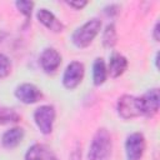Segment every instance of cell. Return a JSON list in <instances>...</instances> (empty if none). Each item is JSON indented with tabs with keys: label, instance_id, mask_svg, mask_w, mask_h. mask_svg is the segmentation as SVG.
<instances>
[{
	"label": "cell",
	"instance_id": "obj_1",
	"mask_svg": "<svg viewBox=\"0 0 160 160\" xmlns=\"http://www.w3.org/2000/svg\"><path fill=\"white\" fill-rule=\"evenodd\" d=\"M112 149V140L110 132L101 128L99 129L90 142L88 160H108Z\"/></svg>",
	"mask_w": 160,
	"mask_h": 160
},
{
	"label": "cell",
	"instance_id": "obj_2",
	"mask_svg": "<svg viewBox=\"0 0 160 160\" xmlns=\"http://www.w3.org/2000/svg\"><path fill=\"white\" fill-rule=\"evenodd\" d=\"M100 29H101V21L96 18H92L72 32L71 41L76 48L84 49L92 42L95 36L100 32Z\"/></svg>",
	"mask_w": 160,
	"mask_h": 160
},
{
	"label": "cell",
	"instance_id": "obj_3",
	"mask_svg": "<svg viewBox=\"0 0 160 160\" xmlns=\"http://www.w3.org/2000/svg\"><path fill=\"white\" fill-rule=\"evenodd\" d=\"M146 141L142 132L135 131L128 135L125 140V154L126 160H141L145 152Z\"/></svg>",
	"mask_w": 160,
	"mask_h": 160
},
{
	"label": "cell",
	"instance_id": "obj_4",
	"mask_svg": "<svg viewBox=\"0 0 160 160\" xmlns=\"http://www.w3.org/2000/svg\"><path fill=\"white\" fill-rule=\"evenodd\" d=\"M34 121L44 135L52 131L55 121V108L52 105H41L34 111Z\"/></svg>",
	"mask_w": 160,
	"mask_h": 160
},
{
	"label": "cell",
	"instance_id": "obj_5",
	"mask_svg": "<svg viewBox=\"0 0 160 160\" xmlns=\"http://www.w3.org/2000/svg\"><path fill=\"white\" fill-rule=\"evenodd\" d=\"M116 110H118L119 116L124 120H129V119L140 116L141 111H140L139 98L128 95V94L120 96L118 100V104H116Z\"/></svg>",
	"mask_w": 160,
	"mask_h": 160
},
{
	"label": "cell",
	"instance_id": "obj_6",
	"mask_svg": "<svg viewBox=\"0 0 160 160\" xmlns=\"http://www.w3.org/2000/svg\"><path fill=\"white\" fill-rule=\"evenodd\" d=\"M139 102H140V111L142 116L152 118L154 115H156L160 105L159 89L158 88L149 89L146 92H144L139 98Z\"/></svg>",
	"mask_w": 160,
	"mask_h": 160
},
{
	"label": "cell",
	"instance_id": "obj_7",
	"mask_svg": "<svg viewBox=\"0 0 160 160\" xmlns=\"http://www.w3.org/2000/svg\"><path fill=\"white\" fill-rule=\"evenodd\" d=\"M84 74H85L84 64L80 61H71L66 66L62 74V85L68 90H74L82 81Z\"/></svg>",
	"mask_w": 160,
	"mask_h": 160
},
{
	"label": "cell",
	"instance_id": "obj_8",
	"mask_svg": "<svg viewBox=\"0 0 160 160\" xmlns=\"http://www.w3.org/2000/svg\"><path fill=\"white\" fill-rule=\"evenodd\" d=\"M14 95L20 102L26 104V105L35 104L42 98L41 90L36 85L30 84V82H24V84L18 85L14 91Z\"/></svg>",
	"mask_w": 160,
	"mask_h": 160
},
{
	"label": "cell",
	"instance_id": "obj_9",
	"mask_svg": "<svg viewBox=\"0 0 160 160\" xmlns=\"http://www.w3.org/2000/svg\"><path fill=\"white\" fill-rule=\"evenodd\" d=\"M39 64L41 69L46 74H51L58 70V68L61 64V55L60 52L54 48H46L41 51L39 58Z\"/></svg>",
	"mask_w": 160,
	"mask_h": 160
},
{
	"label": "cell",
	"instance_id": "obj_10",
	"mask_svg": "<svg viewBox=\"0 0 160 160\" xmlns=\"http://www.w3.org/2000/svg\"><path fill=\"white\" fill-rule=\"evenodd\" d=\"M36 18L45 28H48L52 32H61L65 29V25L48 9H39L36 12Z\"/></svg>",
	"mask_w": 160,
	"mask_h": 160
},
{
	"label": "cell",
	"instance_id": "obj_11",
	"mask_svg": "<svg viewBox=\"0 0 160 160\" xmlns=\"http://www.w3.org/2000/svg\"><path fill=\"white\" fill-rule=\"evenodd\" d=\"M126 68H128V59L124 55L115 52L110 56L106 70L111 78H119L125 72Z\"/></svg>",
	"mask_w": 160,
	"mask_h": 160
},
{
	"label": "cell",
	"instance_id": "obj_12",
	"mask_svg": "<svg viewBox=\"0 0 160 160\" xmlns=\"http://www.w3.org/2000/svg\"><path fill=\"white\" fill-rule=\"evenodd\" d=\"M24 129L19 126H14L6 130L1 136V144L5 149H14L16 148L24 139Z\"/></svg>",
	"mask_w": 160,
	"mask_h": 160
},
{
	"label": "cell",
	"instance_id": "obj_13",
	"mask_svg": "<svg viewBox=\"0 0 160 160\" xmlns=\"http://www.w3.org/2000/svg\"><path fill=\"white\" fill-rule=\"evenodd\" d=\"M108 78L106 65L102 58H96L92 64V82L95 86H100L105 82Z\"/></svg>",
	"mask_w": 160,
	"mask_h": 160
},
{
	"label": "cell",
	"instance_id": "obj_14",
	"mask_svg": "<svg viewBox=\"0 0 160 160\" xmlns=\"http://www.w3.org/2000/svg\"><path fill=\"white\" fill-rule=\"evenodd\" d=\"M20 120V115L11 108L0 105V125L14 124Z\"/></svg>",
	"mask_w": 160,
	"mask_h": 160
},
{
	"label": "cell",
	"instance_id": "obj_15",
	"mask_svg": "<svg viewBox=\"0 0 160 160\" xmlns=\"http://www.w3.org/2000/svg\"><path fill=\"white\" fill-rule=\"evenodd\" d=\"M116 40H118V34H116L115 25L108 24L102 32V45L108 49L114 48V45L116 44Z\"/></svg>",
	"mask_w": 160,
	"mask_h": 160
},
{
	"label": "cell",
	"instance_id": "obj_16",
	"mask_svg": "<svg viewBox=\"0 0 160 160\" xmlns=\"http://www.w3.org/2000/svg\"><path fill=\"white\" fill-rule=\"evenodd\" d=\"M46 152L48 150L45 149L44 145L34 144L25 152V160H45Z\"/></svg>",
	"mask_w": 160,
	"mask_h": 160
},
{
	"label": "cell",
	"instance_id": "obj_17",
	"mask_svg": "<svg viewBox=\"0 0 160 160\" xmlns=\"http://www.w3.org/2000/svg\"><path fill=\"white\" fill-rule=\"evenodd\" d=\"M15 6H16V9L25 16L26 22H29L30 18H31L34 2H32V1H26V0H18V1L15 2Z\"/></svg>",
	"mask_w": 160,
	"mask_h": 160
},
{
	"label": "cell",
	"instance_id": "obj_18",
	"mask_svg": "<svg viewBox=\"0 0 160 160\" xmlns=\"http://www.w3.org/2000/svg\"><path fill=\"white\" fill-rule=\"evenodd\" d=\"M11 71V62L9 58L4 54H0V79L6 78Z\"/></svg>",
	"mask_w": 160,
	"mask_h": 160
},
{
	"label": "cell",
	"instance_id": "obj_19",
	"mask_svg": "<svg viewBox=\"0 0 160 160\" xmlns=\"http://www.w3.org/2000/svg\"><path fill=\"white\" fill-rule=\"evenodd\" d=\"M66 4H68L70 8L75 9V10H81L84 6H86V5H88V1H85V0H78V1H66Z\"/></svg>",
	"mask_w": 160,
	"mask_h": 160
},
{
	"label": "cell",
	"instance_id": "obj_20",
	"mask_svg": "<svg viewBox=\"0 0 160 160\" xmlns=\"http://www.w3.org/2000/svg\"><path fill=\"white\" fill-rule=\"evenodd\" d=\"M119 8L116 6V5H114V4H111V5H109V6H106L105 9H104V12L106 14V15H109V16H114V15H116L118 14V10Z\"/></svg>",
	"mask_w": 160,
	"mask_h": 160
},
{
	"label": "cell",
	"instance_id": "obj_21",
	"mask_svg": "<svg viewBox=\"0 0 160 160\" xmlns=\"http://www.w3.org/2000/svg\"><path fill=\"white\" fill-rule=\"evenodd\" d=\"M159 28H160V24H159V21H156V22H155V25H154V30H152V38H154V40H155L156 42H159V41H160V36H159Z\"/></svg>",
	"mask_w": 160,
	"mask_h": 160
},
{
	"label": "cell",
	"instance_id": "obj_22",
	"mask_svg": "<svg viewBox=\"0 0 160 160\" xmlns=\"http://www.w3.org/2000/svg\"><path fill=\"white\" fill-rule=\"evenodd\" d=\"M45 160H58V158L54 155V154H51V152H46V156H45Z\"/></svg>",
	"mask_w": 160,
	"mask_h": 160
},
{
	"label": "cell",
	"instance_id": "obj_23",
	"mask_svg": "<svg viewBox=\"0 0 160 160\" xmlns=\"http://www.w3.org/2000/svg\"><path fill=\"white\" fill-rule=\"evenodd\" d=\"M155 68L159 69V52L155 54Z\"/></svg>",
	"mask_w": 160,
	"mask_h": 160
}]
</instances>
